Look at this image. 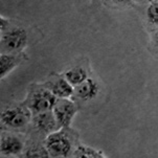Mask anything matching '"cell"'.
I'll use <instances>...</instances> for the list:
<instances>
[{
    "label": "cell",
    "mask_w": 158,
    "mask_h": 158,
    "mask_svg": "<svg viewBox=\"0 0 158 158\" xmlns=\"http://www.w3.org/2000/svg\"><path fill=\"white\" fill-rule=\"evenodd\" d=\"M102 91V84L96 77H90L82 84L74 87L72 100L79 103H89L98 98Z\"/></svg>",
    "instance_id": "9"
},
{
    "label": "cell",
    "mask_w": 158,
    "mask_h": 158,
    "mask_svg": "<svg viewBox=\"0 0 158 158\" xmlns=\"http://www.w3.org/2000/svg\"><path fill=\"white\" fill-rule=\"evenodd\" d=\"M34 114L23 102L9 103L1 108L0 113V130L27 132Z\"/></svg>",
    "instance_id": "1"
},
{
    "label": "cell",
    "mask_w": 158,
    "mask_h": 158,
    "mask_svg": "<svg viewBox=\"0 0 158 158\" xmlns=\"http://www.w3.org/2000/svg\"><path fill=\"white\" fill-rule=\"evenodd\" d=\"M22 158H48L49 153L46 150V147L44 144L43 140L38 139L27 138L26 147L23 154L21 155Z\"/></svg>",
    "instance_id": "13"
},
{
    "label": "cell",
    "mask_w": 158,
    "mask_h": 158,
    "mask_svg": "<svg viewBox=\"0 0 158 158\" xmlns=\"http://www.w3.org/2000/svg\"><path fill=\"white\" fill-rule=\"evenodd\" d=\"M80 109L79 104L72 98H58L52 112L61 128L71 127L72 120Z\"/></svg>",
    "instance_id": "7"
},
{
    "label": "cell",
    "mask_w": 158,
    "mask_h": 158,
    "mask_svg": "<svg viewBox=\"0 0 158 158\" xmlns=\"http://www.w3.org/2000/svg\"><path fill=\"white\" fill-rule=\"evenodd\" d=\"M133 2L135 3V5H143L147 3V2L149 1V0H132Z\"/></svg>",
    "instance_id": "17"
},
{
    "label": "cell",
    "mask_w": 158,
    "mask_h": 158,
    "mask_svg": "<svg viewBox=\"0 0 158 158\" xmlns=\"http://www.w3.org/2000/svg\"><path fill=\"white\" fill-rule=\"evenodd\" d=\"M62 74L73 87L82 84L87 79L92 77V70L90 67L89 60L85 58L77 61L74 64L68 66L62 72Z\"/></svg>",
    "instance_id": "10"
},
{
    "label": "cell",
    "mask_w": 158,
    "mask_h": 158,
    "mask_svg": "<svg viewBox=\"0 0 158 158\" xmlns=\"http://www.w3.org/2000/svg\"><path fill=\"white\" fill-rule=\"evenodd\" d=\"M74 158H105L106 154H104L103 151L98 149H94L92 147L86 146V144L79 143L73 153Z\"/></svg>",
    "instance_id": "14"
},
{
    "label": "cell",
    "mask_w": 158,
    "mask_h": 158,
    "mask_svg": "<svg viewBox=\"0 0 158 158\" xmlns=\"http://www.w3.org/2000/svg\"><path fill=\"white\" fill-rule=\"evenodd\" d=\"M27 136L25 133L14 131H1L0 134V156L21 157L26 147Z\"/></svg>",
    "instance_id": "6"
},
{
    "label": "cell",
    "mask_w": 158,
    "mask_h": 158,
    "mask_svg": "<svg viewBox=\"0 0 158 158\" xmlns=\"http://www.w3.org/2000/svg\"><path fill=\"white\" fill-rule=\"evenodd\" d=\"M28 44V33L25 27L10 22L0 29V53L23 52Z\"/></svg>",
    "instance_id": "3"
},
{
    "label": "cell",
    "mask_w": 158,
    "mask_h": 158,
    "mask_svg": "<svg viewBox=\"0 0 158 158\" xmlns=\"http://www.w3.org/2000/svg\"><path fill=\"white\" fill-rule=\"evenodd\" d=\"M42 84L58 98H71L73 95L74 87L62 73L52 72Z\"/></svg>",
    "instance_id": "8"
},
{
    "label": "cell",
    "mask_w": 158,
    "mask_h": 158,
    "mask_svg": "<svg viewBox=\"0 0 158 158\" xmlns=\"http://www.w3.org/2000/svg\"><path fill=\"white\" fill-rule=\"evenodd\" d=\"M27 60L28 57L24 52L18 53H0V77L3 79Z\"/></svg>",
    "instance_id": "11"
},
{
    "label": "cell",
    "mask_w": 158,
    "mask_h": 158,
    "mask_svg": "<svg viewBox=\"0 0 158 158\" xmlns=\"http://www.w3.org/2000/svg\"><path fill=\"white\" fill-rule=\"evenodd\" d=\"M79 143V133L71 127L61 128L44 139L46 150L52 158L72 157Z\"/></svg>",
    "instance_id": "2"
},
{
    "label": "cell",
    "mask_w": 158,
    "mask_h": 158,
    "mask_svg": "<svg viewBox=\"0 0 158 158\" xmlns=\"http://www.w3.org/2000/svg\"><path fill=\"white\" fill-rule=\"evenodd\" d=\"M59 129H61V127L58 124L52 110H48L34 115L26 136L27 138L44 141L48 135Z\"/></svg>",
    "instance_id": "5"
},
{
    "label": "cell",
    "mask_w": 158,
    "mask_h": 158,
    "mask_svg": "<svg viewBox=\"0 0 158 158\" xmlns=\"http://www.w3.org/2000/svg\"><path fill=\"white\" fill-rule=\"evenodd\" d=\"M58 98H56L42 83H31L23 103L35 115L52 110Z\"/></svg>",
    "instance_id": "4"
},
{
    "label": "cell",
    "mask_w": 158,
    "mask_h": 158,
    "mask_svg": "<svg viewBox=\"0 0 158 158\" xmlns=\"http://www.w3.org/2000/svg\"><path fill=\"white\" fill-rule=\"evenodd\" d=\"M148 50L152 57L158 60V29L150 33Z\"/></svg>",
    "instance_id": "16"
},
{
    "label": "cell",
    "mask_w": 158,
    "mask_h": 158,
    "mask_svg": "<svg viewBox=\"0 0 158 158\" xmlns=\"http://www.w3.org/2000/svg\"><path fill=\"white\" fill-rule=\"evenodd\" d=\"M106 6L114 10H126L136 6L132 0H103Z\"/></svg>",
    "instance_id": "15"
},
{
    "label": "cell",
    "mask_w": 158,
    "mask_h": 158,
    "mask_svg": "<svg viewBox=\"0 0 158 158\" xmlns=\"http://www.w3.org/2000/svg\"><path fill=\"white\" fill-rule=\"evenodd\" d=\"M143 6V24L150 34L158 29V0H149Z\"/></svg>",
    "instance_id": "12"
}]
</instances>
